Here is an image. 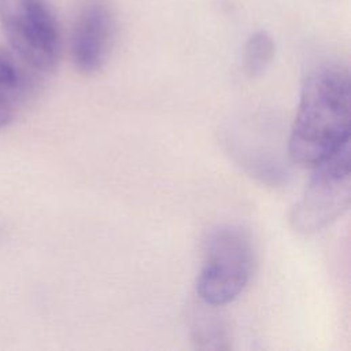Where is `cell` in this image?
Wrapping results in <instances>:
<instances>
[{"instance_id": "obj_1", "label": "cell", "mask_w": 351, "mask_h": 351, "mask_svg": "<svg viewBox=\"0 0 351 351\" xmlns=\"http://www.w3.org/2000/svg\"><path fill=\"white\" fill-rule=\"evenodd\" d=\"M350 141V77L339 64H322L304 80L291 128L293 163L314 167Z\"/></svg>"}, {"instance_id": "obj_2", "label": "cell", "mask_w": 351, "mask_h": 351, "mask_svg": "<svg viewBox=\"0 0 351 351\" xmlns=\"http://www.w3.org/2000/svg\"><path fill=\"white\" fill-rule=\"evenodd\" d=\"M254 248L250 236L239 226L221 225L208 232L203 247V265L196 280L202 302L225 306L250 282Z\"/></svg>"}, {"instance_id": "obj_3", "label": "cell", "mask_w": 351, "mask_h": 351, "mask_svg": "<svg viewBox=\"0 0 351 351\" xmlns=\"http://www.w3.org/2000/svg\"><path fill=\"white\" fill-rule=\"evenodd\" d=\"M311 169L314 171L289 214L291 226L303 234L325 229L348 210L351 202L350 141Z\"/></svg>"}, {"instance_id": "obj_4", "label": "cell", "mask_w": 351, "mask_h": 351, "mask_svg": "<svg viewBox=\"0 0 351 351\" xmlns=\"http://www.w3.org/2000/svg\"><path fill=\"white\" fill-rule=\"evenodd\" d=\"M0 25L12 52L36 73H49L60 55V33L47 0H0Z\"/></svg>"}, {"instance_id": "obj_5", "label": "cell", "mask_w": 351, "mask_h": 351, "mask_svg": "<svg viewBox=\"0 0 351 351\" xmlns=\"http://www.w3.org/2000/svg\"><path fill=\"white\" fill-rule=\"evenodd\" d=\"M114 34V16L101 0L85 3L71 33V58L84 74L99 71L107 60Z\"/></svg>"}, {"instance_id": "obj_6", "label": "cell", "mask_w": 351, "mask_h": 351, "mask_svg": "<svg viewBox=\"0 0 351 351\" xmlns=\"http://www.w3.org/2000/svg\"><path fill=\"white\" fill-rule=\"evenodd\" d=\"M36 74L12 51L0 49V110L14 114L32 96Z\"/></svg>"}, {"instance_id": "obj_7", "label": "cell", "mask_w": 351, "mask_h": 351, "mask_svg": "<svg viewBox=\"0 0 351 351\" xmlns=\"http://www.w3.org/2000/svg\"><path fill=\"white\" fill-rule=\"evenodd\" d=\"M204 307L193 314L192 339L197 348L225 350L229 348V332L225 321L217 313V306L202 302Z\"/></svg>"}, {"instance_id": "obj_8", "label": "cell", "mask_w": 351, "mask_h": 351, "mask_svg": "<svg viewBox=\"0 0 351 351\" xmlns=\"http://www.w3.org/2000/svg\"><path fill=\"white\" fill-rule=\"evenodd\" d=\"M274 41L269 33L259 30L248 37L243 52V69L248 77H258L274 58Z\"/></svg>"}, {"instance_id": "obj_9", "label": "cell", "mask_w": 351, "mask_h": 351, "mask_svg": "<svg viewBox=\"0 0 351 351\" xmlns=\"http://www.w3.org/2000/svg\"><path fill=\"white\" fill-rule=\"evenodd\" d=\"M11 119H12V114H10L4 110H0V128L4 126L5 123H8Z\"/></svg>"}]
</instances>
